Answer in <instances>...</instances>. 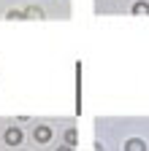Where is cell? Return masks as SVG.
Instances as JSON below:
<instances>
[{"label":"cell","mask_w":149,"mask_h":151,"mask_svg":"<svg viewBox=\"0 0 149 151\" xmlns=\"http://www.w3.org/2000/svg\"><path fill=\"white\" fill-rule=\"evenodd\" d=\"M125 151H146V143L138 140V138H133V140H127V143H125Z\"/></svg>","instance_id":"1"},{"label":"cell","mask_w":149,"mask_h":151,"mask_svg":"<svg viewBox=\"0 0 149 151\" xmlns=\"http://www.w3.org/2000/svg\"><path fill=\"white\" fill-rule=\"evenodd\" d=\"M19 140H22V132H19V129H8V132H6V143H8V146H16Z\"/></svg>","instance_id":"2"},{"label":"cell","mask_w":149,"mask_h":151,"mask_svg":"<svg viewBox=\"0 0 149 151\" xmlns=\"http://www.w3.org/2000/svg\"><path fill=\"white\" fill-rule=\"evenodd\" d=\"M35 138H38L41 143H46V140L52 138V129H49V127H38V129H35Z\"/></svg>","instance_id":"3"},{"label":"cell","mask_w":149,"mask_h":151,"mask_svg":"<svg viewBox=\"0 0 149 151\" xmlns=\"http://www.w3.org/2000/svg\"><path fill=\"white\" fill-rule=\"evenodd\" d=\"M65 143H68V146H76V132H73V129L65 132Z\"/></svg>","instance_id":"4"},{"label":"cell","mask_w":149,"mask_h":151,"mask_svg":"<svg viewBox=\"0 0 149 151\" xmlns=\"http://www.w3.org/2000/svg\"><path fill=\"white\" fill-rule=\"evenodd\" d=\"M133 14H149V6H146V3H141V6H136V8H133Z\"/></svg>","instance_id":"5"},{"label":"cell","mask_w":149,"mask_h":151,"mask_svg":"<svg viewBox=\"0 0 149 151\" xmlns=\"http://www.w3.org/2000/svg\"><path fill=\"white\" fill-rule=\"evenodd\" d=\"M57 151H71V146H63V148H57Z\"/></svg>","instance_id":"6"}]
</instances>
